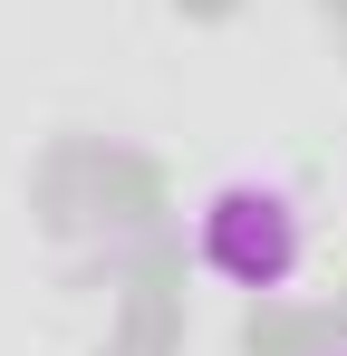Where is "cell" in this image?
Wrapping results in <instances>:
<instances>
[{
    "instance_id": "obj_1",
    "label": "cell",
    "mask_w": 347,
    "mask_h": 356,
    "mask_svg": "<svg viewBox=\"0 0 347 356\" xmlns=\"http://www.w3.org/2000/svg\"><path fill=\"white\" fill-rule=\"evenodd\" d=\"M193 260H203L222 289H289L299 260H309V222H299V202H289L280 183L241 174V183H222V193L203 202Z\"/></svg>"
},
{
    "instance_id": "obj_2",
    "label": "cell",
    "mask_w": 347,
    "mask_h": 356,
    "mask_svg": "<svg viewBox=\"0 0 347 356\" xmlns=\"http://www.w3.org/2000/svg\"><path fill=\"white\" fill-rule=\"evenodd\" d=\"M338 356H347V347H338Z\"/></svg>"
}]
</instances>
